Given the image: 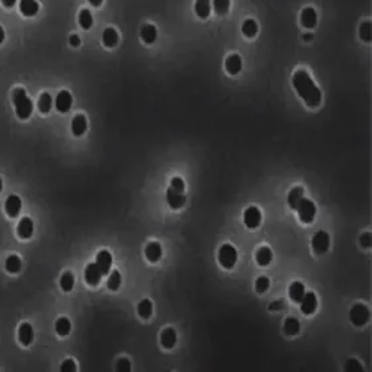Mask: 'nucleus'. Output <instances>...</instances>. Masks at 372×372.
Wrapping results in <instances>:
<instances>
[{"mask_svg":"<svg viewBox=\"0 0 372 372\" xmlns=\"http://www.w3.org/2000/svg\"><path fill=\"white\" fill-rule=\"evenodd\" d=\"M291 83L294 87L295 92L303 100V102L308 108H318L322 104V92L317 84L314 83L310 74L306 69H298L295 71L291 78Z\"/></svg>","mask_w":372,"mask_h":372,"instance_id":"nucleus-1","label":"nucleus"},{"mask_svg":"<svg viewBox=\"0 0 372 372\" xmlns=\"http://www.w3.org/2000/svg\"><path fill=\"white\" fill-rule=\"evenodd\" d=\"M12 102L15 106V113L20 120H27L33 112V102L28 97L25 89L16 88L12 91Z\"/></svg>","mask_w":372,"mask_h":372,"instance_id":"nucleus-2","label":"nucleus"},{"mask_svg":"<svg viewBox=\"0 0 372 372\" xmlns=\"http://www.w3.org/2000/svg\"><path fill=\"white\" fill-rule=\"evenodd\" d=\"M238 261V251L230 244L222 245L218 250V262L226 270H231Z\"/></svg>","mask_w":372,"mask_h":372,"instance_id":"nucleus-3","label":"nucleus"},{"mask_svg":"<svg viewBox=\"0 0 372 372\" xmlns=\"http://www.w3.org/2000/svg\"><path fill=\"white\" fill-rule=\"evenodd\" d=\"M297 212H298L299 220L302 221L303 223H313L315 217H317V206L315 203L308 199V198H303L300 203L297 207Z\"/></svg>","mask_w":372,"mask_h":372,"instance_id":"nucleus-4","label":"nucleus"},{"mask_svg":"<svg viewBox=\"0 0 372 372\" xmlns=\"http://www.w3.org/2000/svg\"><path fill=\"white\" fill-rule=\"evenodd\" d=\"M370 317H371V314H370V310L366 304H354L349 311V321L355 327H363L364 324H367Z\"/></svg>","mask_w":372,"mask_h":372,"instance_id":"nucleus-5","label":"nucleus"},{"mask_svg":"<svg viewBox=\"0 0 372 372\" xmlns=\"http://www.w3.org/2000/svg\"><path fill=\"white\" fill-rule=\"evenodd\" d=\"M311 246H313V251L317 255L326 254L328 251V248H330V234L323 231V230L317 231L313 235V239H311Z\"/></svg>","mask_w":372,"mask_h":372,"instance_id":"nucleus-6","label":"nucleus"},{"mask_svg":"<svg viewBox=\"0 0 372 372\" xmlns=\"http://www.w3.org/2000/svg\"><path fill=\"white\" fill-rule=\"evenodd\" d=\"M245 225L248 229H257L262 222V213L257 206H248L244 213Z\"/></svg>","mask_w":372,"mask_h":372,"instance_id":"nucleus-7","label":"nucleus"},{"mask_svg":"<svg viewBox=\"0 0 372 372\" xmlns=\"http://www.w3.org/2000/svg\"><path fill=\"white\" fill-rule=\"evenodd\" d=\"M300 303V311L304 314V315H313L315 314L318 308V298L317 294L314 291H308V293H304L303 298L299 302Z\"/></svg>","mask_w":372,"mask_h":372,"instance_id":"nucleus-8","label":"nucleus"},{"mask_svg":"<svg viewBox=\"0 0 372 372\" xmlns=\"http://www.w3.org/2000/svg\"><path fill=\"white\" fill-rule=\"evenodd\" d=\"M74 104V97L68 91H60L55 99V108L60 113H67L72 108Z\"/></svg>","mask_w":372,"mask_h":372,"instance_id":"nucleus-9","label":"nucleus"},{"mask_svg":"<svg viewBox=\"0 0 372 372\" xmlns=\"http://www.w3.org/2000/svg\"><path fill=\"white\" fill-rule=\"evenodd\" d=\"M299 20H300L302 27L306 28V29H313V28L317 27L318 14L315 8H313V7H304L302 9V12H300Z\"/></svg>","mask_w":372,"mask_h":372,"instance_id":"nucleus-10","label":"nucleus"},{"mask_svg":"<svg viewBox=\"0 0 372 372\" xmlns=\"http://www.w3.org/2000/svg\"><path fill=\"white\" fill-rule=\"evenodd\" d=\"M84 278H85V282H87L89 286H97L100 285V282L102 279V273L101 270L99 269V266L95 263H89L87 267H85V271H84Z\"/></svg>","mask_w":372,"mask_h":372,"instance_id":"nucleus-11","label":"nucleus"},{"mask_svg":"<svg viewBox=\"0 0 372 372\" xmlns=\"http://www.w3.org/2000/svg\"><path fill=\"white\" fill-rule=\"evenodd\" d=\"M112 263H113V257L108 250H100L96 255V265L99 269L101 270L102 275L109 274L110 269H112Z\"/></svg>","mask_w":372,"mask_h":372,"instance_id":"nucleus-12","label":"nucleus"},{"mask_svg":"<svg viewBox=\"0 0 372 372\" xmlns=\"http://www.w3.org/2000/svg\"><path fill=\"white\" fill-rule=\"evenodd\" d=\"M33 230H35V225H33V221L29 217H24V218L19 221L18 227H16V233H18L19 238L29 239L32 237Z\"/></svg>","mask_w":372,"mask_h":372,"instance_id":"nucleus-13","label":"nucleus"},{"mask_svg":"<svg viewBox=\"0 0 372 372\" xmlns=\"http://www.w3.org/2000/svg\"><path fill=\"white\" fill-rule=\"evenodd\" d=\"M242 57L238 55V53H231L226 57L225 60V69L226 72L231 76H235L238 74L241 71H242Z\"/></svg>","mask_w":372,"mask_h":372,"instance_id":"nucleus-14","label":"nucleus"},{"mask_svg":"<svg viewBox=\"0 0 372 372\" xmlns=\"http://www.w3.org/2000/svg\"><path fill=\"white\" fill-rule=\"evenodd\" d=\"M4 210L11 218L19 216V213L22 210V199L16 194H11L7 197L4 203Z\"/></svg>","mask_w":372,"mask_h":372,"instance_id":"nucleus-15","label":"nucleus"},{"mask_svg":"<svg viewBox=\"0 0 372 372\" xmlns=\"http://www.w3.org/2000/svg\"><path fill=\"white\" fill-rule=\"evenodd\" d=\"M166 202H168V205L172 209L178 210L186 202V197H185L184 193H178V192H175L172 188H169L166 190Z\"/></svg>","mask_w":372,"mask_h":372,"instance_id":"nucleus-16","label":"nucleus"},{"mask_svg":"<svg viewBox=\"0 0 372 372\" xmlns=\"http://www.w3.org/2000/svg\"><path fill=\"white\" fill-rule=\"evenodd\" d=\"M19 342H20V345L28 346L32 345L33 338H35V332H33V327L29 324V323H22L20 326H19Z\"/></svg>","mask_w":372,"mask_h":372,"instance_id":"nucleus-17","label":"nucleus"},{"mask_svg":"<svg viewBox=\"0 0 372 372\" xmlns=\"http://www.w3.org/2000/svg\"><path fill=\"white\" fill-rule=\"evenodd\" d=\"M39 8H40V5L36 0H20L19 1V11L25 18L36 16Z\"/></svg>","mask_w":372,"mask_h":372,"instance_id":"nucleus-18","label":"nucleus"},{"mask_svg":"<svg viewBox=\"0 0 372 372\" xmlns=\"http://www.w3.org/2000/svg\"><path fill=\"white\" fill-rule=\"evenodd\" d=\"M88 129V121L87 117L81 113H78L72 119V123H71V130H72V133L76 137H80V136H83L85 132H87Z\"/></svg>","mask_w":372,"mask_h":372,"instance_id":"nucleus-19","label":"nucleus"},{"mask_svg":"<svg viewBox=\"0 0 372 372\" xmlns=\"http://www.w3.org/2000/svg\"><path fill=\"white\" fill-rule=\"evenodd\" d=\"M145 257L149 262L157 263L162 258V246L160 242H149L145 248Z\"/></svg>","mask_w":372,"mask_h":372,"instance_id":"nucleus-20","label":"nucleus"},{"mask_svg":"<svg viewBox=\"0 0 372 372\" xmlns=\"http://www.w3.org/2000/svg\"><path fill=\"white\" fill-rule=\"evenodd\" d=\"M194 12H196L198 19L206 20L212 14V0H196Z\"/></svg>","mask_w":372,"mask_h":372,"instance_id":"nucleus-21","label":"nucleus"},{"mask_svg":"<svg viewBox=\"0 0 372 372\" xmlns=\"http://www.w3.org/2000/svg\"><path fill=\"white\" fill-rule=\"evenodd\" d=\"M160 342L162 347L165 349H172L177 343V332H175L174 328H165V330L161 332Z\"/></svg>","mask_w":372,"mask_h":372,"instance_id":"nucleus-22","label":"nucleus"},{"mask_svg":"<svg viewBox=\"0 0 372 372\" xmlns=\"http://www.w3.org/2000/svg\"><path fill=\"white\" fill-rule=\"evenodd\" d=\"M101 40L106 48H115L119 44V33L113 27H108L102 31Z\"/></svg>","mask_w":372,"mask_h":372,"instance_id":"nucleus-23","label":"nucleus"},{"mask_svg":"<svg viewBox=\"0 0 372 372\" xmlns=\"http://www.w3.org/2000/svg\"><path fill=\"white\" fill-rule=\"evenodd\" d=\"M140 37L145 44L150 46L157 40V28L153 24H145L140 29Z\"/></svg>","mask_w":372,"mask_h":372,"instance_id":"nucleus-24","label":"nucleus"},{"mask_svg":"<svg viewBox=\"0 0 372 372\" xmlns=\"http://www.w3.org/2000/svg\"><path fill=\"white\" fill-rule=\"evenodd\" d=\"M304 198V189L302 186H295L291 189V192L287 196V203H289L290 209L297 210V207L300 203V201Z\"/></svg>","mask_w":372,"mask_h":372,"instance_id":"nucleus-25","label":"nucleus"},{"mask_svg":"<svg viewBox=\"0 0 372 372\" xmlns=\"http://www.w3.org/2000/svg\"><path fill=\"white\" fill-rule=\"evenodd\" d=\"M304 293H306V287H304V285L302 282L295 280V282H293V283L290 285L289 295L294 303H299V302L302 300Z\"/></svg>","mask_w":372,"mask_h":372,"instance_id":"nucleus-26","label":"nucleus"},{"mask_svg":"<svg viewBox=\"0 0 372 372\" xmlns=\"http://www.w3.org/2000/svg\"><path fill=\"white\" fill-rule=\"evenodd\" d=\"M255 261L259 266L266 267L273 262V250L269 246H262L258 248L257 254H255Z\"/></svg>","mask_w":372,"mask_h":372,"instance_id":"nucleus-27","label":"nucleus"},{"mask_svg":"<svg viewBox=\"0 0 372 372\" xmlns=\"http://www.w3.org/2000/svg\"><path fill=\"white\" fill-rule=\"evenodd\" d=\"M52 105H53V100H52V96L48 92L42 93L39 96V100H37V109L43 115H47L50 113L52 109Z\"/></svg>","mask_w":372,"mask_h":372,"instance_id":"nucleus-28","label":"nucleus"},{"mask_svg":"<svg viewBox=\"0 0 372 372\" xmlns=\"http://www.w3.org/2000/svg\"><path fill=\"white\" fill-rule=\"evenodd\" d=\"M241 29H242V33H244L245 37L254 39L258 35V23L251 18L246 19L244 23H242Z\"/></svg>","mask_w":372,"mask_h":372,"instance_id":"nucleus-29","label":"nucleus"},{"mask_svg":"<svg viewBox=\"0 0 372 372\" xmlns=\"http://www.w3.org/2000/svg\"><path fill=\"white\" fill-rule=\"evenodd\" d=\"M283 331H285L286 335L289 336L298 335L299 331H300V323H299V321L297 318H287L285 321V324H283Z\"/></svg>","mask_w":372,"mask_h":372,"instance_id":"nucleus-30","label":"nucleus"},{"mask_svg":"<svg viewBox=\"0 0 372 372\" xmlns=\"http://www.w3.org/2000/svg\"><path fill=\"white\" fill-rule=\"evenodd\" d=\"M78 24L83 28L84 31L91 29L93 25V15L89 9L84 8L78 12Z\"/></svg>","mask_w":372,"mask_h":372,"instance_id":"nucleus-31","label":"nucleus"},{"mask_svg":"<svg viewBox=\"0 0 372 372\" xmlns=\"http://www.w3.org/2000/svg\"><path fill=\"white\" fill-rule=\"evenodd\" d=\"M55 330L57 332V335L60 336H68L72 330V324L68 318H59L55 323Z\"/></svg>","mask_w":372,"mask_h":372,"instance_id":"nucleus-32","label":"nucleus"},{"mask_svg":"<svg viewBox=\"0 0 372 372\" xmlns=\"http://www.w3.org/2000/svg\"><path fill=\"white\" fill-rule=\"evenodd\" d=\"M137 313L143 319H149L153 315V303L150 299H143L137 306Z\"/></svg>","mask_w":372,"mask_h":372,"instance_id":"nucleus-33","label":"nucleus"},{"mask_svg":"<svg viewBox=\"0 0 372 372\" xmlns=\"http://www.w3.org/2000/svg\"><path fill=\"white\" fill-rule=\"evenodd\" d=\"M4 266L9 274H16L22 269V259L18 255H8L5 258Z\"/></svg>","mask_w":372,"mask_h":372,"instance_id":"nucleus-34","label":"nucleus"},{"mask_svg":"<svg viewBox=\"0 0 372 372\" xmlns=\"http://www.w3.org/2000/svg\"><path fill=\"white\" fill-rule=\"evenodd\" d=\"M74 286V275L71 273V271H65L63 273V275L60 278V287L65 293H69L72 291Z\"/></svg>","mask_w":372,"mask_h":372,"instance_id":"nucleus-35","label":"nucleus"},{"mask_svg":"<svg viewBox=\"0 0 372 372\" xmlns=\"http://www.w3.org/2000/svg\"><path fill=\"white\" fill-rule=\"evenodd\" d=\"M213 11L218 16H225L230 9V0H213Z\"/></svg>","mask_w":372,"mask_h":372,"instance_id":"nucleus-36","label":"nucleus"},{"mask_svg":"<svg viewBox=\"0 0 372 372\" xmlns=\"http://www.w3.org/2000/svg\"><path fill=\"white\" fill-rule=\"evenodd\" d=\"M359 37L364 43H371L372 40V25L371 22H363L359 25Z\"/></svg>","mask_w":372,"mask_h":372,"instance_id":"nucleus-37","label":"nucleus"},{"mask_svg":"<svg viewBox=\"0 0 372 372\" xmlns=\"http://www.w3.org/2000/svg\"><path fill=\"white\" fill-rule=\"evenodd\" d=\"M123 283V276L120 274L119 270H113L110 273L109 278H108V289L110 291H117L120 289V286Z\"/></svg>","mask_w":372,"mask_h":372,"instance_id":"nucleus-38","label":"nucleus"},{"mask_svg":"<svg viewBox=\"0 0 372 372\" xmlns=\"http://www.w3.org/2000/svg\"><path fill=\"white\" fill-rule=\"evenodd\" d=\"M269 287H270V279L267 276H259L255 280V290L258 294H265Z\"/></svg>","mask_w":372,"mask_h":372,"instance_id":"nucleus-39","label":"nucleus"},{"mask_svg":"<svg viewBox=\"0 0 372 372\" xmlns=\"http://www.w3.org/2000/svg\"><path fill=\"white\" fill-rule=\"evenodd\" d=\"M345 371L360 372V371H363V367H362V364L359 363L356 359H348L345 364Z\"/></svg>","mask_w":372,"mask_h":372,"instance_id":"nucleus-40","label":"nucleus"},{"mask_svg":"<svg viewBox=\"0 0 372 372\" xmlns=\"http://www.w3.org/2000/svg\"><path fill=\"white\" fill-rule=\"evenodd\" d=\"M170 188L178 192V193H184L185 192V181L181 177H173L170 179Z\"/></svg>","mask_w":372,"mask_h":372,"instance_id":"nucleus-41","label":"nucleus"},{"mask_svg":"<svg viewBox=\"0 0 372 372\" xmlns=\"http://www.w3.org/2000/svg\"><path fill=\"white\" fill-rule=\"evenodd\" d=\"M116 368L117 371L120 372H128L130 371V360L128 358H120L117 360V364H116Z\"/></svg>","mask_w":372,"mask_h":372,"instance_id":"nucleus-42","label":"nucleus"},{"mask_svg":"<svg viewBox=\"0 0 372 372\" xmlns=\"http://www.w3.org/2000/svg\"><path fill=\"white\" fill-rule=\"evenodd\" d=\"M76 368L77 367H76L74 360H72V359H67V360L63 362L60 370H61V372H74V371H76Z\"/></svg>","mask_w":372,"mask_h":372,"instance_id":"nucleus-43","label":"nucleus"},{"mask_svg":"<svg viewBox=\"0 0 372 372\" xmlns=\"http://www.w3.org/2000/svg\"><path fill=\"white\" fill-rule=\"evenodd\" d=\"M359 242H360V245H362L363 248H371V245H372L371 233H364V234H362V237L359 238Z\"/></svg>","mask_w":372,"mask_h":372,"instance_id":"nucleus-44","label":"nucleus"},{"mask_svg":"<svg viewBox=\"0 0 372 372\" xmlns=\"http://www.w3.org/2000/svg\"><path fill=\"white\" fill-rule=\"evenodd\" d=\"M69 44L76 48V47H78L80 44H81V39H80L78 35L74 33V35H71V36H69Z\"/></svg>","mask_w":372,"mask_h":372,"instance_id":"nucleus-45","label":"nucleus"},{"mask_svg":"<svg viewBox=\"0 0 372 372\" xmlns=\"http://www.w3.org/2000/svg\"><path fill=\"white\" fill-rule=\"evenodd\" d=\"M271 311H279L283 308V302L282 300H274V302H271L270 306H269Z\"/></svg>","mask_w":372,"mask_h":372,"instance_id":"nucleus-46","label":"nucleus"},{"mask_svg":"<svg viewBox=\"0 0 372 372\" xmlns=\"http://www.w3.org/2000/svg\"><path fill=\"white\" fill-rule=\"evenodd\" d=\"M0 1H1V4L4 5L5 8H12L18 3V0H0Z\"/></svg>","mask_w":372,"mask_h":372,"instance_id":"nucleus-47","label":"nucleus"},{"mask_svg":"<svg viewBox=\"0 0 372 372\" xmlns=\"http://www.w3.org/2000/svg\"><path fill=\"white\" fill-rule=\"evenodd\" d=\"M88 1H89V4L92 5V7L99 8V7L102 4V1H104V0H88Z\"/></svg>","mask_w":372,"mask_h":372,"instance_id":"nucleus-48","label":"nucleus"},{"mask_svg":"<svg viewBox=\"0 0 372 372\" xmlns=\"http://www.w3.org/2000/svg\"><path fill=\"white\" fill-rule=\"evenodd\" d=\"M4 39H5L4 28H3V27H1V25H0V44H1V43L4 42Z\"/></svg>","mask_w":372,"mask_h":372,"instance_id":"nucleus-49","label":"nucleus"},{"mask_svg":"<svg viewBox=\"0 0 372 372\" xmlns=\"http://www.w3.org/2000/svg\"><path fill=\"white\" fill-rule=\"evenodd\" d=\"M304 40H311L313 39V35L311 33H308V35H304Z\"/></svg>","mask_w":372,"mask_h":372,"instance_id":"nucleus-50","label":"nucleus"},{"mask_svg":"<svg viewBox=\"0 0 372 372\" xmlns=\"http://www.w3.org/2000/svg\"><path fill=\"white\" fill-rule=\"evenodd\" d=\"M1 190H3V179L0 177V193H1Z\"/></svg>","mask_w":372,"mask_h":372,"instance_id":"nucleus-51","label":"nucleus"}]
</instances>
